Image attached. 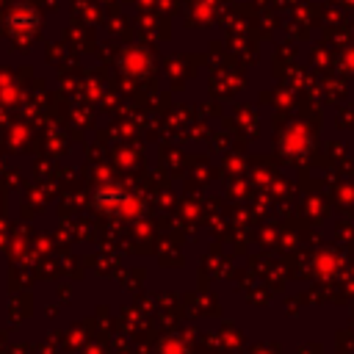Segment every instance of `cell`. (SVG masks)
<instances>
[{"label":"cell","mask_w":354,"mask_h":354,"mask_svg":"<svg viewBox=\"0 0 354 354\" xmlns=\"http://www.w3.org/2000/svg\"><path fill=\"white\" fill-rule=\"evenodd\" d=\"M130 194L127 191H122V188H100L97 194H94V202H97V207H102V210H122V207H127L130 205Z\"/></svg>","instance_id":"6da1fadb"}]
</instances>
